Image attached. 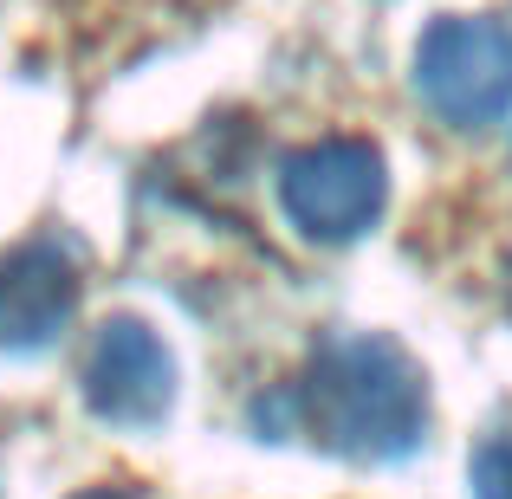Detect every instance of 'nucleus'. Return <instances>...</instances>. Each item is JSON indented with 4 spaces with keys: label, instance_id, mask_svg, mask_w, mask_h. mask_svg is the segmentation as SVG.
<instances>
[{
    "label": "nucleus",
    "instance_id": "nucleus-7",
    "mask_svg": "<svg viewBox=\"0 0 512 499\" xmlns=\"http://www.w3.org/2000/svg\"><path fill=\"white\" fill-rule=\"evenodd\" d=\"M78 499H130V493H111V487H91V493H78Z\"/></svg>",
    "mask_w": 512,
    "mask_h": 499
},
{
    "label": "nucleus",
    "instance_id": "nucleus-3",
    "mask_svg": "<svg viewBox=\"0 0 512 499\" xmlns=\"http://www.w3.org/2000/svg\"><path fill=\"white\" fill-rule=\"evenodd\" d=\"M279 201H286L292 227L305 240H357L376 227L389 201V175L383 156L370 150L363 137H325V143H305L279 163Z\"/></svg>",
    "mask_w": 512,
    "mask_h": 499
},
{
    "label": "nucleus",
    "instance_id": "nucleus-5",
    "mask_svg": "<svg viewBox=\"0 0 512 499\" xmlns=\"http://www.w3.org/2000/svg\"><path fill=\"white\" fill-rule=\"evenodd\" d=\"M78 312V266L52 240L13 247L0 260V350L7 357H39L65 337Z\"/></svg>",
    "mask_w": 512,
    "mask_h": 499
},
{
    "label": "nucleus",
    "instance_id": "nucleus-1",
    "mask_svg": "<svg viewBox=\"0 0 512 499\" xmlns=\"http://www.w3.org/2000/svg\"><path fill=\"white\" fill-rule=\"evenodd\" d=\"M292 428L344 461H402L422 448L428 383L389 337H331L286 396Z\"/></svg>",
    "mask_w": 512,
    "mask_h": 499
},
{
    "label": "nucleus",
    "instance_id": "nucleus-2",
    "mask_svg": "<svg viewBox=\"0 0 512 499\" xmlns=\"http://www.w3.org/2000/svg\"><path fill=\"white\" fill-rule=\"evenodd\" d=\"M415 91L454 130H487L512 111V33L474 13L435 20L415 46Z\"/></svg>",
    "mask_w": 512,
    "mask_h": 499
},
{
    "label": "nucleus",
    "instance_id": "nucleus-6",
    "mask_svg": "<svg viewBox=\"0 0 512 499\" xmlns=\"http://www.w3.org/2000/svg\"><path fill=\"white\" fill-rule=\"evenodd\" d=\"M474 499H512V428L480 441V454H474Z\"/></svg>",
    "mask_w": 512,
    "mask_h": 499
},
{
    "label": "nucleus",
    "instance_id": "nucleus-4",
    "mask_svg": "<svg viewBox=\"0 0 512 499\" xmlns=\"http://www.w3.org/2000/svg\"><path fill=\"white\" fill-rule=\"evenodd\" d=\"M85 402L111 428H156L175 402V357L163 350V337L137 318H111L91 337Z\"/></svg>",
    "mask_w": 512,
    "mask_h": 499
}]
</instances>
